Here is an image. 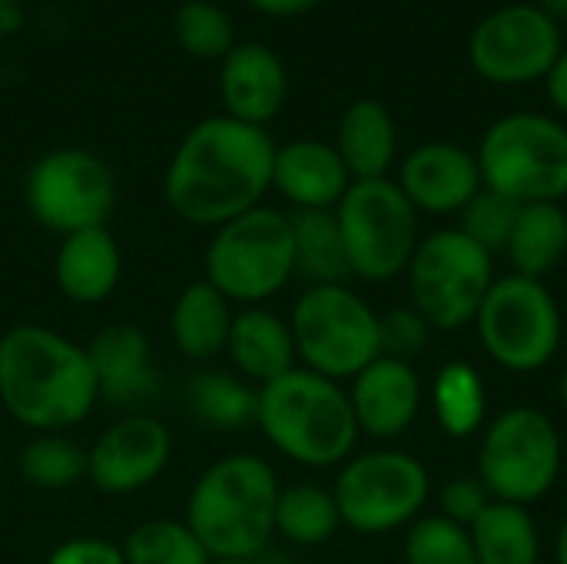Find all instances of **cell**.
Instances as JSON below:
<instances>
[{
	"instance_id": "cell-1",
	"label": "cell",
	"mask_w": 567,
	"mask_h": 564,
	"mask_svg": "<svg viewBox=\"0 0 567 564\" xmlns=\"http://www.w3.org/2000/svg\"><path fill=\"white\" fill-rule=\"evenodd\" d=\"M276 140L262 126L239 123L226 113L206 116L186 130L169 156L163 196L169 209L199 229L262 206L272 189Z\"/></svg>"
},
{
	"instance_id": "cell-2",
	"label": "cell",
	"mask_w": 567,
	"mask_h": 564,
	"mask_svg": "<svg viewBox=\"0 0 567 564\" xmlns=\"http://www.w3.org/2000/svg\"><path fill=\"white\" fill-rule=\"evenodd\" d=\"M96 402L86 346L40 322H20L0 336V406L17 425L33 435L70 432Z\"/></svg>"
},
{
	"instance_id": "cell-3",
	"label": "cell",
	"mask_w": 567,
	"mask_h": 564,
	"mask_svg": "<svg viewBox=\"0 0 567 564\" xmlns=\"http://www.w3.org/2000/svg\"><path fill=\"white\" fill-rule=\"evenodd\" d=\"M279 489V475L266 459L252 452L223 455L193 482L183 522L209 558L252 562L276 539Z\"/></svg>"
},
{
	"instance_id": "cell-4",
	"label": "cell",
	"mask_w": 567,
	"mask_h": 564,
	"mask_svg": "<svg viewBox=\"0 0 567 564\" xmlns=\"http://www.w3.org/2000/svg\"><path fill=\"white\" fill-rule=\"evenodd\" d=\"M256 429L279 455L306 469H339L362 435L346 386L302 366L259 389Z\"/></svg>"
},
{
	"instance_id": "cell-5",
	"label": "cell",
	"mask_w": 567,
	"mask_h": 564,
	"mask_svg": "<svg viewBox=\"0 0 567 564\" xmlns=\"http://www.w3.org/2000/svg\"><path fill=\"white\" fill-rule=\"evenodd\" d=\"M203 279L236 309L266 306L296 279L289 213L256 206L219 229L203 253Z\"/></svg>"
},
{
	"instance_id": "cell-6",
	"label": "cell",
	"mask_w": 567,
	"mask_h": 564,
	"mask_svg": "<svg viewBox=\"0 0 567 564\" xmlns=\"http://www.w3.org/2000/svg\"><path fill=\"white\" fill-rule=\"evenodd\" d=\"M482 183L522 206L567 196V126L545 113H508L478 143Z\"/></svg>"
},
{
	"instance_id": "cell-7",
	"label": "cell",
	"mask_w": 567,
	"mask_h": 564,
	"mask_svg": "<svg viewBox=\"0 0 567 564\" xmlns=\"http://www.w3.org/2000/svg\"><path fill=\"white\" fill-rule=\"evenodd\" d=\"M289 329L299 366L332 382H352L379 349V312L352 286H306Z\"/></svg>"
},
{
	"instance_id": "cell-8",
	"label": "cell",
	"mask_w": 567,
	"mask_h": 564,
	"mask_svg": "<svg viewBox=\"0 0 567 564\" xmlns=\"http://www.w3.org/2000/svg\"><path fill=\"white\" fill-rule=\"evenodd\" d=\"M565 465L561 432L535 406H512L488 419L478 445V479L495 502L535 505L555 492Z\"/></svg>"
},
{
	"instance_id": "cell-9",
	"label": "cell",
	"mask_w": 567,
	"mask_h": 564,
	"mask_svg": "<svg viewBox=\"0 0 567 564\" xmlns=\"http://www.w3.org/2000/svg\"><path fill=\"white\" fill-rule=\"evenodd\" d=\"M472 326L488 359L518 376L551 366L565 339V319L555 293L542 279L518 273L492 283Z\"/></svg>"
},
{
	"instance_id": "cell-10",
	"label": "cell",
	"mask_w": 567,
	"mask_h": 564,
	"mask_svg": "<svg viewBox=\"0 0 567 564\" xmlns=\"http://www.w3.org/2000/svg\"><path fill=\"white\" fill-rule=\"evenodd\" d=\"M332 499L346 529L359 535H389L422 519L432 499V475L402 449L355 452L339 465Z\"/></svg>"
},
{
	"instance_id": "cell-11",
	"label": "cell",
	"mask_w": 567,
	"mask_h": 564,
	"mask_svg": "<svg viewBox=\"0 0 567 564\" xmlns=\"http://www.w3.org/2000/svg\"><path fill=\"white\" fill-rule=\"evenodd\" d=\"M352 279L392 283L419 249V213L392 176L355 180L336 206Z\"/></svg>"
},
{
	"instance_id": "cell-12",
	"label": "cell",
	"mask_w": 567,
	"mask_h": 564,
	"mask_svg": "<svg viewBox=\"0 0 567 564\" xmlns=\"http://www.w3.org/2000/svg\"><path fill=\"white\" fill-rule=\"evenodd\" d=\"M412 306L435 332H458L475 322V312L492 289L495 256L472 243L458 226L429 233L405 269Z\"/></svg>"
},
{
	"instance_id": "cell-13",
	"label": "cell",
	"mask_w": 567,
	"mask_h": 564,
	"mask_svg": "<svg viewBox=\"0 0 567 564\" xmlns=\"http://www.w3.org/2000/svg\"><path fill=\"white\" fill-rule=\"evenodd\" d=\"M23 203L30 216L63 236L106 226L116 206V180L106 160L93 150L60 146L43 153L23 180Z\"/></svg>"
},
{
	"instance_id": "cell-14",
	"label": "cell",
	"mask_w": 567,
	"mask_h": 564,
	"mask_svg": "<svg viewBox=\"0 0 567 564\" xmlns=\"http://www.w3.org/2000/svg\"><path fill=\"white\" fill-rule=\"evenodd\" d=\"M561 23L535 3H505L478 20L468 40L472 70L498 86L545 80L561 57Z\"/></svg>"
},
{
	"instance_id": "cell-15",
	"label": "cell",
	"mask_w": 567,
	"mask_h": 564,
	"mask_svg": "<svg viewBox=\"0 0 567 564\" xmlns=\"http://www.w3.org/2000/svg\"><path fill=\"white\" fill-rule=\"evenodd\" d=\"M173 459V432L153 412L120 416L86 445V482L103 495L150 489Z\"/></svg>"
},
{
	"instance_id": "cell-16",
	"label": "cell",
	"mask_w": 567,
	"mask_h": 564,
	"mask_svg": "<svg viewBox=\"0 0 567 564\" xmlns=\"http://www.w3.org/2000/svg\"><path fill=\"white\" fill-rule=\"evenodd\" d=\"M100 402H110L123 416L150 412L159 396V369L153 362L150 336L133 322H113L93 336L86 346Z\"/></svg>"
},
{
	"instance_id": "cell-17",
	"label": "cell",
	"mask_w": 567,
	"mask_h": 564,
	"mask_svg": "<svg viewBox=\"0 0 567 564\" xmlns=\"http://www.w3.org/2000/svg\"><path fill=\"white\" fill-rule=\"evenodd\" d=\"M415 213L458 216L472 196L485 186L475 153L458 143H422L402 163L395 176Z\"/></svg>"
},
{
	"instance_id": "cell-18",
	"label": "cell",
	"mask_w": 567,
	"mask_h": 564,
	"mask_svg": "<svg viewBox=\"0 0 567 564\" xmlns=\"http://www.w3.org/2000/svg\"><path fill=\"white\" fill-rule=\"evenodd\" d=\"M346 392H349L359 432L379 442L402 439L415 425L422 402H425L415 366L402 359H389V356H379L375 362H369L349 382Z\"/></svg>"
},
{
	"instance_id": "cell-19",
	"label": "cell",
	"mask_w": 567,
	"mask_h": 564,
	"mask_svg": "<svg viewBox=\"0 0 567 564\" xmlns=\"http://www.w3.org/2000/svg\"><path fill=\"white\" fill-rule=\"evenodd\" d=\"M219 96L226 116L266 130L289 96L286 63L266 43H236L219 60Z\"/></svg>"
},
{
	"instance_id": "cell-20",
	"label": "cell",
	"mask_w": 567,
	"mask_h": 564,
	"mask_svg": "<svg viewBox=\"0 0 567 564\" xmlns=\"http://www.w3.org/2000/svg\"><path fill=\"white\" fill-rule=\"evenodd\" d=\"M349 186L352 176L332 143L302 136L276 146L272 189L292 209H336Z\"/></svg>"
},
{
	"instance_id": "cell-21",
	"label": "cell",
	"mask_w": 567,
	"mask_h": 564,
	"mask_svg": "<svg viewBox=\"0 0 567 564\" xmlns=\"http://www.w3.org/2000/svg\"><path fill=\"white\" fill-rule=\"evenodd\" d=\"M226 359L233 362V372L252 382L256 389L292 372L299 366V356H296L289 319H282L266 306L236 309L226 342Z\"/></svg>"
},
{
	"instance_id": "cell-22",
	"label": "cell",
	"mask_w": 567,
	"mask_h": 564,
	"mask_svg": "<svg viewBox=\"0 0 567 564\" xmlns=\"http://www.w3.org/2000/svg\"><path fill=\"white\" fill-rule=\"evenodd\" d=\"M123 276V253L106 226L63 236L53 256L56 289L73 306H100L113 296Z\"/></svg>"
},
{
	"instance_id": "cell-23",
	"label": "cell",
	"mask_w": 567,
	"mask_h": 564,
	"mask_svg": "<svg viewBox=\"0 0 567 564\" xmlns=\"http://www.w3.org/2000/svg\"><path fill=\"white\" fill-rule=\"evenodd\" d=\"M236 306L206 279H196L183 286L169 309V339L179 356L189 362H213L216 356H226L229 329H233Z\"/></svg>"
},
{
	"instance_id": "cell-24",
	"label": "cell",
	"mask_w": 567,
	"mask_h": 564,
	"mask_svg": "<svg viewBox=\"0 0 567 564\" xmlns=\"http://www.w3.org/2000/svg\"><path fill=\"white\" fill-rule=\"evenodd\" d=\"M336 153L342 156L352 183L389 176L399 156V130L385 103L362 96L346 106L336 130Z\"/></svg>"
},
{
	"instance_id": "cell-25",
	"label": "cell",
	"mask_w": 567,
	"mask_h": 564,
	"mask_svg": "<svg viewBox=\"0 0 567 564\" xmlns=\"http://www.w3.org/2000/svg\"><path fill=\"white\" fill-rule=\"evenodd\" d=\"M292 263L306 286H349L352 269L336 209H292Z\"/></svg>"
},
{
	"instance_id": "cell-26",
	"label": "cell",
	"mask_w": 567,
	"mask_h": 564,
	"mask_svg": "<svg viewBox=\"0 0 567 564\" xmlns=\"http://www.w3.org/2000/svg\"><path fill=\"white\" fill-rule=\"evenodd\" d=\"M186 409L209 432H239L256 425L259 389L233 369H199L186 386Z\"/></svg>"
},
{
	"instance_id": "cell-27",
	"label": "cell",
	"mask_w": 567,
	"mask_h": 564,
	"mask_svg": "<svg viewBox=\"0 0 567 564\" xmlns=\"http://www.w3.org/2000/svg\"><path fill=\"white\" fill-rule=\"evenodd\" d=\"M512 269L528 279H548L567 256V213L561 203H528L518 213L505 249Z\"/></svg>"
},
{
	"instance_id": "cell-28",
	"label": "cell",
	"mask_w": 567,
	"mask_h": 564,
	"mask_svg": "<svg viewBox=\"0 0 567 564\" xmlns=\"http://www.w3.org/2000/svg\"><path fill=\"white\" fill-rule=\"evenodd\" d=\"M432 412L449 439H475L488 425V386L485 376L465 362H445L432 382Z\"/></svg>"
},
{
	"instance_id": "cell-29",
	"label": "cell",
	"mask_w": 567,
	"mask_h": 564,
	"mask_svg": "<svg viewBox=\"0 0 567 564\" xmlns=\"http://www.w3.org/2000/svg\"><path fill=\"white\" fill-rule=\"evenodd\" d=\"M468 535L478 564H542V532L525 505L492 502Z\"/></svg>"
},
{
	"instance_id": "cell-30",
	"label": "cell",
	"mask_w": 567,
	"mask_h": 564,
	"mask_svg": "<svg viewBox=\"0 0 567 564\" xmlns=\"http://www.w3.org/2000/svg\"><path fill=\"white\" fill-rule=\"evenodd\" d=\"M342 529L332 489L296 482L282 485L276 499V535L296 548H316L336 539Z\"/></svg>"
},
{
	"instance_id": "cell-31",
	"label": "cell",
	"mask_w": 567,
	"mask_h": 564,
	"mask_svg": "<svg viewBox=\"0 0 567 564\" xmlns=\"http://www.w3.org/2000/svg\"><path fill=\"white\" fill-rule=\"evenodd\" d=\"M17 472L37 492H66L86 482V445L66 432H37L17 452Z\"/></svg>"
},
{
	"instance_id": "cell-32",
	"label": "cell",
	"mask_w": 567,
	"mask_h": 564,
	"mask_svg": "<svg viewBox=\"0 0 567 564\" xmlns=\"http://www.w3.org/2000/svg\"><path fill=\"white\" fill-rule=\"evenodd\" d=\"M126 564H209V552L183 519H153L136 525L123 542Z\"/></svg>"
},
{
	"instance_id": "cell-33",
	"label": "cell",
	"mask_w": 567,
	"mask_h": 564,
	"mask_svg": "<svg viewBox=\"0 0 567 564\" xmlns=\"http://www.w3.org/2000/svg\"><path fill=\"white\" fill-rule=\"evenodd\" d=\"M173 37L199 60H223L239 43L229 10L213 0H183L173 13Z\"/></svg>"
},
{
	"instance_id": "cell-34",
	"label": "cell",
	"mask_w": 567,
	"mask_h": 564,
	"mask_svg": "<svg viewBox=\"0 0 567 564\" xmlns=\"http://www.w3.org/2000/svg\"><path fill=\"white\" fill-rule=\"evenodd\" d=\"M405 564H478V558L468 529L442 515H422L409 525Z\"/></svg>"
},
{
	"instance_id": "cell-35",
	"label": "cell",
	"mask_w": 567,
	"mask_h": 564,
	"mask_svg": "<svg viewBox=\"0 0 567 564\" xmlns=\"http://www.w3.org/2000/svg\"><path fill=\"white\" fill-rule=\"evenodd\" d=\"M518 213H522V203H515V199L482 186L472 196V203L458 213V229L472 243H478L485 253L498 256V253L508 249V239H512V229L518 223Z\"/></svg>"
},
{
	"instance_id": "cell-36",
	"label": "cell",
	"mask_w": 567,
	"mask_h": 564,
	"mask_svg": "<svg viewBox=\"0 0 567 564\" xmlns=\"http://www.w3.org/2000/svg\"><path fill=\"white\" fill-rule=\"evenodd\" d=\"M432 336H435L432 322L412 302L379 312V349L389 359H402V362L419 359L432 346Z\"/></svg>"
},
{
	"instance_id": "cell-37",
	"label": "cell",
	"mask_w": 567,
	"mask_h": 564,
	"mask_svg": "<svg viewBox=\"0 0 567 564\" xmlns=\"http://www.w3.org/2000/svg\"><path fill=\"white\" fill-rule=\"evenodd\" d=\"M492 502L495 499L488 495V489L478 475H455L439 492V515L462 529H472Z\"/></svg>"
},
{
	"instance_id": "cell-38",
	"label": "cell",
	"mask_w": 567,
	"mask_h": 564,
	"mask_svg": "<svg viewBox=\"0 0 567 564\" xmlns=\"http://www.w3.org/2000/svg\"><path fill=\"white\" fill-rule=\"evenodd\" d=\"M47 564H126L123 558V545L96 539V535H80V539H66L60 542Z\"/></svg>"
},
{
	"instance_id": "cell-39",
	"label": "cell",
	"mask_w": 567,
	"mask_h": 564,
	"mask_svg": "<svg viewBox=\"0 0 567 564\" xmlns=\"http://www.w3.org/2000/svg\"><path fill=\"white\" fill-rule=\"evenodd\" d=\"M252 10L266 13V17H302V13H312L322 0H246Z\"/></svg>"
},
{
	"instance_id": "cell-40",
	"label": "cell",
	"mask_w": 567,
	"mask_h": 564,
	"mask_svg": "<svg viewBox=\"0 0 567 564\" xmlns=\"http://www.w3.org/2000/svg\"><path fill=\"white\" fill-rule=\"evenodd\" d=\"M548 86V100L555 103V110H561L567 116V50H561V57L555 60L551 73L545 76Z\"/></svg>"
},
{
	"instance_id": "cell-41",
	"label": "cell",
	"mask_w": 567,
	"mask_h": 564,
	"mask_svg": "<svg viewBox=\"0 0 567 564\" xmlns=\"http://www.w3.org/2000/svg\"><path fill=\"white\" fill-rule=\"evenodd\" d=\"M535 7H538L542 13H548L555 23L567 20V0H535Z\"/></svg>"
},
{
	"instance_id": "cell-42",
	"label": "cell",
	"mask_w": 567,
	"mask_h": 564,
	"mask_svg": "<svg viewBox=\"0 0 567 564\" xmlns=\"http://www.w3.org/2000/svg\"><path fill=\"white\" fill-rule=\"evenodd\" d=\"M252 562L256 564H292V558H289V552H282V548H272V545H269V548H266L262 555H256Z\"/></svg>"
},
{
	"instance_id": "cell-43",
	"label": "cell",
	"mask_w": 567,
	"mask_h": 564,
	"mask_svg": "<svg viewBox=\"0 0 567 564\" xmlns=\"http://www.w3.org/2000/svg\"><path fill=\"white\" fill-rule=\"evenodd\" d=\"M555 564H567V519L555 535Z\"/></svg>"
},
{
	"instance_id": "cell-44",
	"label": "cell",
	"mask_w": 567,
	"mask_h": 564,
	"mask_svg": "<svg viewBox=\"0 0 567 564\" xmlns=\"http://www.w3.org/2000/svg\"><path fill=\"white\" fill-rule=\"evenodd\" d=\"M558 399H561V406H565L567 412V369L565 376H561V382H558Z\"/></svg>"
},
{
	"instance_id": "cell-45",
	"label": "cell",
	"mask_w": 567,
	"mask_h": 564,
	"mask_svg": "<svg viewBox=\"0 0 567 564\" xmlns=\"http://www.w3.org/2000/svg\"><path fill=\"white\" fill-rule=\"evenodd\" d=\"M209 564H256V562H236V558H213Z\"/></svg>"
},
{
	"instance_id": "cell-46",
	"label": "cell",
	"mask_w": 567,
	"mask_h": 564,
	"mask_svg": "<svg viewBox=\"0 0 567 564\" xmlns=\"http://www.w3.org/2000/svg\"><path fill=\"white\" fill-rule=\"evenodd\" d=\"M17 3H20V0H0V10H13Z\"/></svg>"
}]
</instances>
